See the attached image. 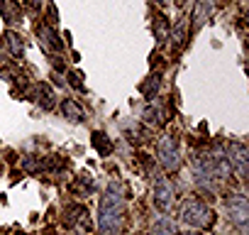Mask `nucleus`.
Here are the masks:
<instances>
[{
  "instance_id": "nucleus-13",
  "label": "nucleus",
  "mask_w": 249,
  "mask_h": 235,
  "mask_svg": "<svg viewBox=\"0 0 249 235\" xmlns=\"http://www.w3.org/2000/svg\"><path fill=\"white\" fill-rule=\"evenodd\" d=\"M90 142H93V150L100 155V157H107L110 152H112V142H110V137L105 135V133H93V137H90Z\"/></svg>"
},
{
  "instance_id": "nucleus-2",
  "label": "nucleus",
  "mask_w": 249,
  "mask_h": 235,
  "mask_svg": "<svg viewBox=\"0 0 249 235\" xmlns=\"http://www.w3.org/2000/svg\"><path fill=\"white\" fill-rule=\"evenodd\" d=\"M181 218H183L188 225H193V228H213V223H215L213 208H208V206H205L203 201H198V198L183 201V206H181Z\"/></svg>"
},
{
  "instance_id": "nucleus-3",
  "label": "nucleus",
  "mask_w": 249,
  "mask_h": 235,
  "mask_svg": "<svg viewBox=\"0 0 249 235\" xmlns=\"http://www.w3.org/2000/svg\"><path fill=\"white\" fill-rule=\"evenodd\" d=\"M157 157L166 172H178L181 169V152L174 137H161L157 145Z\"/></svg>"
},
{
  "instance_id": "nucleus-18",
  "label": "nucleus",
  "mask_w": 249,
  "mask_h": 235,
  "mask_svg": "<svg viewBox=\"0 0 249 235\" xmlns=\"http://www.w3.org/2000/svg\"><path fill=\"white\" fill-rule=\"evenodd\" d=\"M159 83H161L159 74L149 76V81H147V83H142V93H144V98H147V100H152V98L157 96V91H159Z\"/></svg>"
},
{
  "instance_id": "nucleus-5",
  "label": "nucleus",
  "mask_w": 249,
  "mask_h": 235,
  "mask_svg": "<svg viewBox=\"0 0 249 235\" xmlns=\"http://www.w3.org/2000/svg\"><path fill=\"white\" fill-rule=\"evenodd\" d=\"M225 208H227L230 223H234L237 228H244V225H247V220H249V201H247V196L232 194V196L225 201Z\"/></svg>"
},
{
  "instance_id": "nucleus-4",
  "label": "nucleus",
  "mask_w": 249,
  "mask_h": 235,
  "mask_svg": "<svg viewBox=\"0 0 249 235\" xmlns=\"http://www.w3.org/2000/svg\"><path fill=\"white\" fill-rule=\"evenodd\" d=\"M66 228L69 230H73V233H81V235H88L90 230H93V220H90V213H88V208H83V206H69L66 208Z\"/></svg>"
},
{
  "instance_id": "nucleus-24",
  "label": "nucleus",
  "mask_w": 249,
  "mask_h": 235,
  "mask_svg": "<svg viewBox=\"0 0 249 235\" xmlns=\"http://www.w3.org/2000/svg\"><path fill=\"white\" fill-rule=\"evenodd\" d=\"M27 5H30L32 10H39V8H42V0H27Z\"/></svg>"
},
{
  "instance_id": "nucleus-6",
  "label": "nucleus",
  "mask_w": 249,
  "mask_h": 235,
  "mask_svg": "<svg viewBox=\"0 0 249 235\" xmlns=\"http://www.w3.org/2000/svg\"><path fill=\"white\" fill-rule=\"evenodd\" d=\"M174 184L166 179V176H157V184H154V206L161 211V213H169L174 208Z\"/></svg>"
},
{
  "instance_id": "nucleus-9",
  "label": "nucleus",
  "mask_w": 249,
  "mask_h": 235,
  "mask_svg": "<svg viewBox=\"0 0 249 235\" xmlns=\"http://www.w3.org/2000/svg\"><path fill=\"white\" fill-rule=\"evenodd\" d=\"M61 113H64L66 120H71V123H81L83 118H86L83 108H81L73 98H64V100H61Z\"/></svg>"
},
{
  "instance_id": "nucleus-10",
  "label": "nucleus",
  "mask_w": 249,
  "mask_h": 235,
  "mask_svg": "<svg viewBox=\"0 0 249 235\" xmlns=\"http://www.w3.org/2000/svg\"><path fill=\"white\" fill-rule=\"evenodd\" d=\"M37 35H39L42 47H44L47 52H61V42H59V37H56V32H54L52 27L42 25V27L37 30Z\"/></svg>"
},
{
  "instance_id": "nucleus-19",
  "label": "nucleus",
  "mask_w": 249,
  "mask_h": 235,
  "mask_svg": "<svg viewBox=\"0 0 249 235\" xmlns=\"http://www.w3.org/2000/svg\"><path fill=\"white\" fill-rule=\"evenodd\" d=\"M183 35H186V22H178V25L174 27V32H171V47H174V49H178V47L186 42Z\"/></svg>"
},
{
  "instance_id": "nucleus-17",
  "label": "nucleus",
  "mask_w": 249,
  "mask_h": 235,
  "mask_svg": "<svg viewBox=\"0 0 249 235\" xmlns=\"http://www.w3.org/2000/svg\"><path fill=\"white\" fill-rule=\"evenodd\" d=\"M142 118H144V123L152 125V128H159L161 125V113H159L157 105H147L144 113H142Z\"/></svg>"
},
{
  "instance_id": "nucleus-22",
  "label": "nucleus",
  "mask_w": 249,
  "mask_h": 235,
  "mask_svg": "<svg viewBox=\"0 0 249 235\" xmlns=\"http://www.w3.org/2000/svg\"><path fill=\"white\" fill-rule=\"evenodd\" d=\"M81 78H83L81 74H73V71L69 74V83H71V86H73L76 91H86V88H83V81H81Z\"/></svg>"
},
{
  "instance_id": "nucleus-1",
  "label": "nucleus",
  "mask_w": 249,
  "mask_h": 235,
  "mask_svg": "<svg viewBox=\"0 0 249 235\" xmlns=\"http://www.w3.org/2000/svg\"><path fill=\"white\" fill-rule=\"evenodd\" d=\"M124 220V196L117 184H110L98 206V230L100 235H120Z\"/></svg>"
},
{
  "instance_id": "nucleus-15",
  "label": "nucleus",
  "mask_w": 249,
  "mask_h": 235,
  "mask_svg": "<svg viewBox=\"0 0 249 235\" xmlns=\"http://www.w3.org/2000/svg\"><path fill=\"white\" fill-rule=\"evenodd\" d=\"M5 39H8V49H10V54H13L15 59H20V57H22V52H25V42H22V37H20V35L8 32V35H5Z\"/></svg>"
},
{
  "instance_id": "nucleus-26",
  "label": "nucleus",
  "mask_w": 249,
  "mask_h": 235,
  "mask_svg": "<svg viewBox=\"0 0 249 235\" xmlns=\"http://www.w3.org/2000/svg\"><path fill=\"white\" fill-rule=\"evenodd\" d=\"M157 3H169V0H157Z\"/></svg>"
},
{
  "instance_id": "nucleus-11",
  "label": "nucleus",
  "mask_w": 249,
  "mask_h": 235,
  "mask_svg": "<svg viewBox=\"0 0 249 235\" xmlns=\"http://www.w3.org/2000/svg\"><path fill=\"white\" fill-rule=\"evenodd\" d=\"M0 15L5 22H20L22 20V10L15 0H0Z\"/></svg>"
},
{
  "instance_id": "nucleus-25",
  "label": "nucleus",
  "mask_w": 249,
  "mask_h": 235,
  "mask_svg": "<svg viewBox=\"0 0 249 235\" xmlns=\"http://www.w3.org/2000/svg\"><path fill=\"white\" fill-rule=\"evenodd\" d=\"M176 235H200V233H193V230H188V233H176Z\"/></svg>"
},
{
  "instance_id": "nucleus-16",
  "label": "nucleus",
  "mask_w": 249,
  "mask_h": 235,
  "mask_svg": "<svg viewBox=\"0 0 249 235\" xmlns=\"http://www.w3.org/2000/svg\"><path fill=\"white\" fill-rule=\"evenodd\" d=\"M93 179H88V176H78L73 184H71V191L76 194V196H88L90 191H93Z\"/></svg>"
},
{
  "instance_id": "nucleus-7",
  "label": "nucleus",
  "mask_w": 249,
  "mask_h": 235,
  "mask_svg": "<svg viewBox=\"0 0 249 235\" xmlns=\"http://www.w3.org/2000/svg\"><path fill=\"white\" fill-rule=\"evenodd\" d=\"M227 159L232 164V172H237L244 179L247 172H249V152H247V147L242 142H230L227 145Z\"/></svg>"
},
{
  "instance_id": "nucleus-20",
  "label": "nucleus",
  "mask_w": 249,
  "mask_h": 235,
  "mask_svg": "<svg viewBox=\"0 0 249 235\" xmlns=\"http://www.w3.org/2000/svg\"><path fill=\"white\" fill-rule=\"evenodd\" d=\"M25 172L39 174V172H44V162L39 157H25Z\"/></svg>"
},
{
  "instance_id": "nucleus-14",
  "label": "nucleus",
  "mask_w": 249,
  "mask_h": 235,
  "mask_svg": "<svg viewBox=\"0 0 249 235\" xmlns=\"http://www.w3.org/2000/svg\"><path fill=\"white\" fill-rule=\"evenodd\" d=\"M176 223L169 215H161L154 225H152V235H176Z\"/></svg>"
},
{
  "instance_id": "nucleus-21",
  "label": "nucleus",
  "mask_w": 249,
  "mask_h": 235,
  "mask_svg": "<svg viewBox=\"0 0 249 235\" xmlns=\"http://www.w3.org/2000/svg\"><path fill=\"white\" fill-rule=\"evenodd\" d=\"M64 167H66V164H64V159H61L59 155H52V157L44 162V169H47V172H61Z\"/></svg>"
},
{
  "instance_id": "nucleus-23",
  "label": "nucleus",
  "mask_w": 249,
  "mask_h": 235,
  "mask_svg": "<svg viewBox=\"0 0 249 235\" xmlns=\"http://www.w3.org/2000/svg\"><path fill=\"white\" fill-rule=\"evenodd\" d=\"M140 162L144 164V172H147V174L152 176V172H154V162L149 159V155H140Z\"/></svg>"
},
{
  "instance_id": "nucleus-12",
  "label": "nucleus",
  "mask_w": 249,
  "mask_h": 235,
  "mask_svg": "<svg viewBox=\"0 0 249 235\" xmlns=\"http://www.w3.org/2000/svg\"><path fill=\"white\" fill-rule=\"evenodd\" d=\"M32 100H37L44 110H52V108H54V103H56V100H54L52 88H49V86H44V83H37V86H35V98H32Z\"/></svg>"
},
{
  "instance_id": "nucleus-8",
  "label": "nucleus",
  "mask_w": 249,
  "mask_h": 235,
  "mask_svg": "<svg viewBox=\"0 0 249 235\" xmlns=\"http://www.w3.org/2000/svg\"><path fill=\"white\" fill-rule=\"evenodd\" d=\"M210 10H213V0H196V8H193V32L205 25V20L210 18Z\"/></svg>"
}]
</instances>
